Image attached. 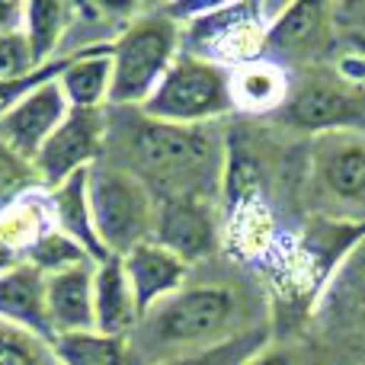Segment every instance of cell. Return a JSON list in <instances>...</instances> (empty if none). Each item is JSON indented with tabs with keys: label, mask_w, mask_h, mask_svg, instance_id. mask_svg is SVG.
Segmentation results:
<instances>
[{
	"label": "cell",
	"mask_w": 365,
	"mask_h": 365,
	"mask_svg": "<svg viewBox=\"0 0 365 365\" xmlns=\"http://www.w3.org/2000/svg\"><path fill=\"white\" fill-rule=\"evenodd\" d=\"M308 199L327 221L359 225L365 218V135L327 132L311 138Z\"/></svg>",
	"instance_id": "obj_6"
},
{
	"label": "cell",
	"mask_w": 365,
	"mask_h": 365,
	"mask_svg": "<svg viewBox=\"0 0 365 365\" xmlns=\"http://www.w3.org/2000/svg\"><path fill=\"white\" fill-rule=\"evenodd\" d=\"M289 71L279 68L269 58H259V61H250L244 68L231 71V103L234 109H240L247 115L279 113L289 100Z\"/></svg>",
	"instance_id": "obj_18"
},
{
	"label": "cell",
	"mask_w": 365,
	"mask_h": 365,
	"mask_svg": "<svg viewBox=\"0 0 365 365\" xmlns=\"http://www.w3.org/2000/svg\"><path fill=\"white\" fill-rule=\"evenodd\" d=\"M26 263H29L32 269H38L45 279H48V276H58V272L77 269V266L96 263V259L90 257V253L83 250L81 244H74L68 234H61V231H55V227H51V231L45 234V237L29 250Z\"/></svg>",
	"instance_id": "obj_23"
},
{
	"label": "cell",
	"mask_w": 365,
	"mask_h": 365,
	"mask_svg": "<svg viewBox=\"0 0 365 365\" xmlns=\"http://www.w3.org/2000/svg\"><path fill=\"white\" fill-rule=\"evenodd\" d=\"M244 365H292V353L282 346H272V343H266L259 353H253L250 359Z\"/></svg>",
	"instance_id": "obj_30"
},
{
	"label": "cell",
	"mask_w": 365,
	"mask_h": 365,
	"mask_svg": "<svg viewBox=\"0 0 365 365\" xmlns=\"http://www.w3.org/2000/svg\"><path fill=\"white\" fill-rule=\"evenodd\" d=\"M16 263H23V259H19V257H13V253L6 250L4 244H0V276H4V272L10 269V266H16Z\"/></svg>",
	"instance_id": "obj_32"
},
{
	"label": "cell",
	"mask_w": 365,
	"mask_h": 365,
	"mask_svg": "<svg viewBox=\"0 0 365 365\" xmlns=\"http://www.w3.org/2000/svg\"><path fill=\"white\" fill-rule=\"evenodd\" d=\"M109 141V109H71L68 119L55 128L42 151L32 160V170L42 189H55L64 180L87 173L100 164Z\"/></svg>",
	"instance_id": "obj_9"
},
{
	"label": "cell",
	"mask_w": 365,
	"mask_h": 365,
	"mask_svg": "<svg viewBox=\"0 0 365 365\" xmlns=\"http://www.w3.org/2000/svg\"><path fill=\"white\" fill-rule=\"evenodd\" d=\"M279 119L311 138L327 132L365 135V90L343 83L334 71L308 74L298 87H292Z\"/></svg>",
	"instance_id": "obj_8"
},
{
	"label": "cell",
	"mask_w": 365,
	"mask_h": 365,
	"mask_svg": "<svg viewBox=\"0 0 365 365\" xmlns=\"http://www.w3.org/2000/svg\"><path fill=\"white\" fill-rule=\"evenodd\" d=\"M122 259V269L132 285L135 304H138V317L145 321L158 304H164L167 298H173L186 285L189 279V263H182L177 253H170L167 247L145 240L135 250H128ZM138 321V324H141Z\"/></svg>",
	"instance_id": "obj_13"
},
{
	"label": "cell",
	"mask_w": 365,
	"mask_h": 365,
	"mask_svg": "<svg viewBox=\"0 0 365 365\" xmlns=\"http://www.w3.org/2000/svg\"><path fill=\"white\" fill-rule=\"evenodd\" d=\"M231 109V71L199 55L180 51L138 113L164 125L199 128L218 122Z\"/></svg>",
	"instance_id": "obj_4"
},
{
	"label": "cell",
	"mask_w": 365,
	"mask_h": 365,
	"mask_svg": "<svg viewBox=\"0 0 365 365\" xmlns=\"http://www.w3.org/2000/svg\"><path fill=\"white\" fill-rule=\"evenodd\" d=\"M247 330L253 327H247L244 298L237 289L227 282H202L182 285L173 298L158 304L128 340H138L141 353L151 356L148 365H158L221 346Z\"/></svg>",
	"instance_id": "obj_2"
},
{
	"label": "cell",
	"mask_w": 365,
	"mask_h": 365,
	"mask_svg": "<svg viewBox=\"0 0 365 365\" xmlns=\"http://www.w3.org/2000/svg\"><path fill=\"white\" fill-rule=\"evenodd\" d=\"M58 365H132L128 336H109L100 330L64 334L51 340Z\"/></svg>",
	"instance_id": "obj_22"
},
{
	"label": "cell",
	"mask_w": 365,
	"mask_h": 365,
	"mask_svg": "<svg viewBox=\"0 0 365 365\" xmlns=\"http://www.w3.org/2000/svg\"><path fill=\"white\" fill-rule=\"evenodd\" d=\"M122 128L109 125V141L122 151L115 167L135 173L154 199H208L225 182L227 148L212 132V125L182 128L164 125L138 109H119Z\"/></svg>",
	"instance_id": "obj_1"
},
{
	"label": "cell",
	"mask_w": 365,
	"mask_h": 365,
	"mask_svg": "<svg viewBox=\"0 0 365 365\" xmlns=\"http://www.w3.org/2000/svg\"><path fill=\"white\" fill-rule=\"evenodd\" d=\"M58 87L71 109H109V87H113L109 42L71 51L58 74Z\"/></svg>",
	"instance_id": "obj_16"
},
{
	"label": "cell",
	"mask_w": 365,
	"mask_h": 365,
	"mask_svg": "<svg viewBox=\"0 0 365 365\" xmlns=\"http://www.w3.org/2000/svg\"><path fill=\"white\" fill-rule=\"evenodd\" d=\"M71 106L64 100L61 87L55 81H45L32 87L26 96H19L4 115H0V141L10 151H16L23 160H36L42 145L55 135V128L68 119Z\"/></svg>",
	"instance_id": "obj_11"
},
{
	"label": "cell",
	"mask_w": 365,
	"mask_h": 365,
	"mask_svg": "<svg viewBox=\"0 0 365 365\" xmlns=\"http://www.w3.org/2000/svg\"><path fill=\"white\" fill-rule=\"evenodd\" d=\"M182 51V19L173 10L138 13L109 42V109H141Z\"/></svg>",
	"instance_id": "obj_3"
},
{
	"label": "cell",
	"mask_w": 365,
	"mask_h": 365,
	"mask_svg": "<svg viewBox=\"0 0 365 365\" xmlns=\"http://www.w3.org/2000/svg\"><path fill=\"white\" fill-rule=\"evenodd\" d=\"M334 29L336 19L330 4L276 6L266 29V55H272L269 61H276L279 68L285 64L311 68L334 51Z\"/></svg>",
	"instance_id": "obj_10"
},
{
	"label": "cell",
	"mask_w": 365,
	"mask_h": 365,
	"mask_svg": "<svg viewBox=\"0 0 365 365\" xmlns=\"http://www.w3.org/2000/svg\"><path fill=\"white\" fill-rule=\"evenodd\" d=\"M51 202V221H55V231L68 234L74 244H81L96 263L109 257L103 250L100 237H96V225H93V212H90V192H87V173H77V177L64 180L61 186L45 189Z\"/></svg>",
	"instance_id": "obj_19"
},
{
	"label": "cell",
	"mask_w": 365,
	"mask_h": 365,
	"mask_svg": "<svg viewBox=\"0 0 365 365\" xmlns=\"http://www.w3.org/2000/svg\"><path fill=\"white\" fill-rule=\"evenodd\" d=\"M138 304L119 257H106L93 272V330L109 336H132L138 327Z\"/></svg>",
	"instance_id": "obj_17"
},
{
	"label": "cell",
	"mask_w": 365,
	"mask_h": 365,
	"mask_svg": "<svg viewBox=\"0 0 365 365\" xmlns=\"http://www.w3.org/2000/svg\"><path fill=\"white\" fill-rule=\"evenodd\" d=\"M23 26V4H0V36Z\"/></svg>",
	"instance_id": "obj_31"
},
{
	"label": "cell",
	"mask_w": 365,
	"mask_h": 365,
	"mask_svg": "<svg viewBox=\"0 0 365 365\" xmlns=\"http://www.w3.org/2000/svg\"><path fill=\"white\" fill-rule=\"evenodd\" d=\"M336 26L349 32V38H365V4H340L334 6Z\"/></svg>",
	"instance_id": "obj_29"
},
{
	"label": "cell",
	"mask_w": 365,
	"mask_h": 365,
	"mask_svg": "<svg viewBox=\"0 0 365 365\" xmlns=\"http://www.w3.org/2000/svg\"><path fill=\"white\" fill-rule=\"evenodd\" d=\"M349 42H353L356 48H362V51H365V38H349Z\"/></svg>",
	"instance_id": "obj_33"
},
{
	"label": "cell",
	"mask_w": 365,
	"mask_h": 365,
	"mask_svg": "<svg viewBox=\"0 0 365 365\" xmlns=\"http://www.w3.org/2000/svg\"><path fill=\"white\" fill-rule=\"evenodd\" d=\"M154 244L177 253L182 263H199L218 247V221L208 199H154Z\"/></svg>",
	"instance_id": "obj_12"
},
{
	"label": "cell",
	"mask_w": 365,
	"mask_h": 365,
	"mask_svg": "<svg viewBox=\"0 0 365 365\" xmlns=\"http://www.w3.org/2000/svg\"><path fill=\"white\" fill-rule=\"evenodd\" d=\"M51 227H55V221H51V202L42 186L16 195V199H10L0 208V244L19 259L29 257V250Z\"/></svg>",
	"instance_id": "obj_20"
},
{
	"label": "cell",
	"mask_w": 365,
	"mask_h": 365,
	"mask_svg": "<svg viewBox=\"0 0 365 365\" xmlns=\"http://www.w3.org/2000/svg\"><path fill=\"white\" fill-rule=\"evenodd\" d=\"M29 189H38L36 170H32L29 160H23L16 151L0 141V208L6 205L10 199L29 192Z\"/></svg>",
	"instance_id": "obj_26"
},
{
	"label": "cell",
	"mask_w": 365,
	"mask_h": 365,
	"mask_svg": "<svg viewBox=\"0 0 365 365\" xmlns=\"http://www.w3.org/2000/svg\"><path fill=\"white\" fill-rule=\"evenodd\" d=\"M0 321L32 330L45 340H55L48 308H45V276L32 269L26 259L0 276Z\"/></svg>",
	"instance_id": "obj_15"
},
{
	"label": "cell",
	"mask_w": 365,
	"mask_h": 365,
	"mask_svg": "<svg viewBox=\"0 0 365 365\" xmlns=\"http://www.w3.org/2000/svg\"><path fill=\"white\" fill-rule=\"evenodd\" d=\"M0 365H58L51 340L0 321Z\"/></svg>",
	"instance_id": "obj_24"
},
{
	"label": "cell",
	"mask_w": 365,
	"mask_h": 365,
	"mask_svg": "<svg viewBox=\"0 0 365 365\" xmlns=\"http://www.w3.org/2000/svg\"><path fill=\"white\" fill-rule=\"evenodd\" d=\"M276 6L225 4L192 10L182 23V51L234 71L266 58V29Z\"/></svg>",
	"instance_id": "obj_7"
},
{
	"label": "cell",
	"mask_w": 365,
	"mask_h": 365,
	"mask_svg": "<svg viewBox=\"0 0 365 365\" xmlns=\"http://www.w3.org/2000/svg\"><path fill=\"white\" fill-rule=\"evenodd\" d=\"M90 212H93L96 237L109 257H125L138 244L154 237V202L151 189L125 167L100 160L87 170Z\"/></svg>",
	"instance_id": "obj_5"
},
{
	"label": "cell",
	"mask_w": 365,
	"mask_h": 365,
	"mask_svg": "<svg viewBox=\"0 0 365 365\" xmlns=\"http://www.w3.org/2000/svg\"><path fill=\"white\" fill-rule=\"evenodd\" d=\"M32 64V55H29V45H26L23 32H4L0 36V83H13V81H23V77L36 74Z\"/></svg>",
	"instance_id": "obj_27"
},
{
	"label": "cell",
	"mask_w": 365,
	"mask_h": 365,
	"mask_svg": "<svg viewBox=\"0 0 365 365\" xmlns=\"http://www.w3.org/2000/svg\"><path fill=\"white\" fill-rule=\"evenodd\" d=\"M93 272L96 263H87L45 279V308L55 336L93 330Z\"/></svg>",
	"instance_id": "obj_14"
},
{
	"label": "cell",
	"mask_w": 365,
	"mask_h": 365,
	"mask_svg": "<svg viewBox=\"0 0 365 365\" xmlns=\"http://www.w3.org/2000/svg\"><path fill=\"white\" fill-rule=\"evenodd\" d=\"M349 259V272H353V302H356V314L359 321H365V237H359V244L346 253Z\"/></svg>",
	"instance_id": "obj_28"
},
{
	"label": "cell",
	"mask_w": 365,
	"mask_h": 365,
	"mask_svg": "<svg viewBox=\"0 0 365 365\" xmlns=\"http://www.w3.org/2000/svg\"><path fill=\"white\" fill-rule=\"evenodd\" d=\"M71 29V6L68 4H51V0H29L23 4V32L29 55L36 68H48L61 55V42Z\"/></svg>",
	"instance_id": "obj_21"
},
{
	"label": "cell",
	"mask_w": 365,
	"mask_h": 365,
	"mask_svg": "<svg viewBox=\"0 0 365 365\" xmlns=\"http://www.w3.org/2000/svg\"><path fill=\"white\" fill-rule=\"evenodd\" d=\"M266 343H269V330L253 327V330H247V334L234 336V340L221 343V346L180 356V359H167V362H158V365H244L253 353H259Z\"/></svg>",
	"instance_id": "obj_25"
}]
</instances>
